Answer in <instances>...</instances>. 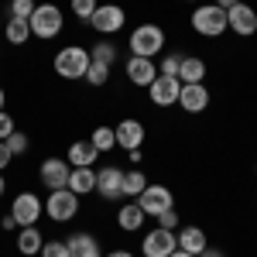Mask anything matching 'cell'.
Segmentation results:
<instances>
[{
	"mask_svg": "<svg viewBox=\"0 0 257 257\" xmlns=\"http://www.w3.org/2000/svg\"><path fill=\"white\" fill-rule=\"evenodd\" d=\"M89 141H93L96 151H113V148H117V134H113V127H96Z\"/></svg>",
	"mask_w": 257,
	"mask_h": 257,
	"instance_id": "obj_26",
	"label": "cell"
},
{
	"mask_svg": "<svg viewBox=\"0 0 257 257\" xmlns=\"http://www.w3.org/2000/svg\"><path fill=\"white\" fill-rule=\"evenodd\" d=\"M178 106H182L185 113H202V110L209 106V89H206L202 82H189V86H182V93H178Z\"/></svg>",
	"mask_w": 257,
	"mask_h": 257,
	"instance_id": "obj_16",
	"label": "cell"
},
{
	"mask_svg": "<svg viewBox=\"0 0 257 257\" xmlns=\"http://www.w3.org/2000/svg\"><path fill=\"white\" fill-rule=\"evenodd\" d=\"M175 237H178V250H189V254H196V257L209 247V240H206V230H202V226H182Z\"/></svg>",
	"mask_w": 257,
	"mask_h": 257,
	"instance_id": "obj_17",
	"label": "cell"
},
{
	"mask_svg": "<svg viewBox=\"0 0 257 257\" xmlns=\"http://www.w3.org/2000/svg\"><path fill=\"white\" fill-rule=\"evenodd\" d=\"M65 243H69V257H103L99 240L93 233H72Z\"/></svg>",
	"mask_w": 257,
	"mask_h": 257,
	"instance_id": "obj_18",
	"label": "cell"
},
{
	"mask_svg": "<svg viewBox=\"0 0 257 257\" xmlns=\"http://www.w3.org/2000/svg\"><path fill=\"white\" fill-rule=\"evenodd\" d=\"M41 257H69V243L65 240H45L41 243Z\"/></svg>",
	"mask_w": 257,
	"mask_h": 257,
	"instance_id": "obj_30",
	"label": "cell"
},
{
	"mask_svg": "<svg viewBox=\"0 0 257 257\" xmlns=\"http://www.w3.org/2000/svg\"><path fill=\"white\" fill-rule=\"evenodd\" d=\"M4 99H7V93H4V86H0V110H4Z\"/></svg>",
	"mask_w": 257,
	"mask_h": 257,
	"instance_id": "obj_43",
	"label": "cell"
},
{
	"mask_svg": "<svg viewBox=\"0 0 257 257\" xmlns=\"http://www.w3.org/2000/svg\"><path fill=\"white\" fill-rule=\"evenodd\" d=\"M14 131H18V127H14V117L0 110V141H7L11 134H14Z\"/></svg>",
	"mask_w": 257,
	"mask_h": 257,
	"instance_id": "obj_34",
	"label": "cell"
},
{
	"mask_svg": "<svg viewBox=\"0 0 257 257\" xmlns=\"http://www.w3.org/2000/svg\"><path fill=\"white\" fill-rule=\"evenodd\" d=\"M7 148H11V155L18 158V155H24V151L31 148V141H28V134H21V131H14V134L7 138Z\"/></svg>",
	"mask_w": 257,
	"mask_h": 257,
	"instance_id": "obj_31",
	"label": "cell"
},
{
	"mask_svg": "<svg viewBox=\"0 0 257 257\" xmlns=\"http://www.w3.org/2000/svg\"><path fill=\"white\" fill-rule=\"evenodd\" d=\"M155 219H158L161 230H175V226H178V213H175V209H165V213H161V216H155Z\"/></svg>",
	"mask_w": 257,
	"mask_h": 257,
	"instance_id": "obj_35",
	"label": "cell"
},
{
	"mask_svg": "<svg viewBox=\"0 0 257 257\" xmlns=\"http://www.w3.org/2000/svg\"><path fill=\"white\" fill-rule=\"evenodd\" d=\"M65 189H72L76 196H89V192H96V172H93V168H72Z\"/></svg>",
	"mask_w": 257,
	"mask_h": 257,
	"instance_id": "obj_20",
	"label": "cell"
},
{
	"mask_svg": "<svg viewBox=\"0 0 257 257\" xmlns=\"http://www.w3.org/2000/svg\"><path fill=\"white\" fill-rule=\"evenodd\" d=\"M89 62L113 69V62H117V48H113L110 41H99V45H93V48H89Z\"/></svg>",
	"mask_w": 257,
	"mask_h": 257,
	"instance_id": "obj_25",
	"label": "cell"
},
{
	"mask_svg": "<svg viewBox=\"0 0 257 257\" xmlns=\"http://www.w3.org/2000/svg\"><path fill=\"white\" fill-rule=\"evenodd\" d=\"M178 93H182V82L175 76H155V82L148 86V96L155 106H172L178 103Z\"/></svg>",
	"mask_w": 257,
	"mask_h": 257,
	"instance_id": "obj_13",
	"label": "cell"
},
{
	"mask_svg": "<svg viewBox=\"0 0 257 257\" xmlns=\"http://www.w3.org/2000/svg\"><path fill=\"white\" fill-rule=\"evenodd\" d=\"M41 243H45V237H41L38 226H21V233H18V250H21L24 257L41 254Z\"/></svg>",
	"mask_w": 257,
	"mask_h": 257,
	"instance_id": "obj_23",
	"label": "cell"
},
{
	"mask_svg": "<svg viewBox=\"0 0 257 257\" xmlns=\"http://www.w3.org/2000/svg\"><path fill=\"white\" fill-rule=\"evenodd\" d=\"M178 62H182V55H165V59H161L158 76H175V79H178Z\"/></svg>",
	"mask_w": 257,
	"mask_h": 257,
	"instance_id": "obj_33",
	"label": "cell"
},
{
	"mask_svg": "<svg viewBox=\"0 0 257 257\" xmlns=\"http://www.w3.org/2000/svg\"><path fill=\"white\" fill-rule=\"evenodd\" d=\"M79 213V196L72 189H52L48 202H45V216L52 223H69V219Z\"/></svg>",
	"mask_w": 257,
	"mask_h": 257,
	"instance_id": "obj_5",
	"label": "cell"
},
{
	"mask_svg": "<svg viewBox=\"0 0 257 257\" xmlns=\"http://www.w3.org/2000/svg\"><path fill=\"white\" fill-rule=\"evenodd\" d=\"M144 219H148V213L141 209L138 199H134L131 206H123V209L117 213V226H120V230H127V233H138L141 226H144Z\"/></svg>",
	"mask_w": 257,
	"mask_h": 257,
	"instance_id": "obj_22",
	"label": "cell"
},
{
	"mask_svg": "<svg viewBox=\"0 0 257 257\" xmlns=\"http://www.w3.org/2000/svg\"><path fill=\"white\" fill-rule=\"evenodd\" d=\"M144 185H148V178H144V172H123V196L138 199L141 192H144Z\"/></svg>",
	"mask_w": 257,
	"mask_h": 257,
	"instance_id": "obj_27",
	"label": "cell"
},
{
	"mask_svg": "<svg viewBox=\"0 0 257 257\" xmlns=\"http://www.w3.org/2000/svg\"><path fill=\"white\" fill-rule=\"evenodd\" d=\"M106 257H134V254H131V250H110Z\"/></svg>",
	"mask_w": 257,
	"mask_h": 257,
	"instance_id": "obj_40",
	"label": "cell"
},
{
	"mask_svg": "<svg viewBox=\"0 0 257 257\" xmlns=\"http://www.w3.org/2000/svg\"><path fill=\"white\" fill-rule=\"evenodd\" d=\"M192 31L202 38H219L226 31V11L216 4H199L192 11Z\"/></svg>",
	"mask_w": 257,
	"mask_h": 257,
	"instance_id": "obj_3",
	"label": "cell"
},
{
	"mask_svg": "<svg viewBox=\"0 0 257 257\" xmlns=\"http://www.w3.org/2000/svg\"><path fill=\"white\" fill-rule=\"evenodd\" d=\"M155 76H158L155 59H141V55H131V59H127V79L134 82V86L148 89V86L155 82Z\"/></svg>",
	"mask_w": 257,
	"mask_h": 257,
	"instance_id": "obj_15",
	"label": "cell"
},
{
	"mask_svg": "<svg viewBox=\"0 0 257 257\" xmlns=\"http://www.w3.org/2000/svg\"><path fill=\"white\" fill-rule=\"evenodd\" d=\"M7 192V182H4V172H0V196Z\"/></svg>",
	"mask_w": 257,
	"mask_h": 257,
	"instance_id": "obj_42",
	"label": "cell"
},
{
	"mask_svg": "<svg viewBox=\"0 0 257 257\" xmlns=\"http://www.w3.org/2000/svg\"><path fill=\"white\" fill-rule=\"evenodd\" d=\"M86 82H89V86H106V82H110V69H106V65H96V62H89V69H86Z\"/></svg>",
	"mask_w": 257,
	"mask_h": 257,
	"instance_id": "obj_28",
	"label": "cell"
},
{
	"mask_svg": "<svg viewBox=\"0 0 257 257\" xmlns=\"http://www.w3.org/2000/svg\"><path fill=\"white\" fill-rule=\"evenodd\" d=\"M213 4H216V7H223V11H230V7H237L240 0H213Z\"/></svg>",
	"mask_w": 257,
	"mask_h": 257,
	"instance_id": "obj_39",
	"label": "cell"
},
{
	"mask_svg": "<svg viewBox=\"0 0 257 257\" xmlns=\"http://www.w3.org/2000/svg\"><path fill=\"white\" fill-rule=\"evenodd\" d=\"M69 172H72V165L65 158H45L38 168V178H41V185L52 192V189H65L69 185Z\"/></svg>",
	"mask_w": 257,
	"mask_h": 257,
	"instance_id": "obj_11",
	"label": "cell"
},
{
	"mask_svg": "<svg viewBox=\"0 0 257 257\" xmlns=\"http://www.w3.org/2000/svg\"><path fill=\"white\" fill-rule=\"evenodd\" d=\"M45 213V202L35 192H21L11 202V216L18 219V226H38V216Z\"/></svg>",
	"mask_w": 257,
	"mask_h": 257,
	"instance_id": "obj_7",
	"label": "cell"
},
{
	"mask_svg": "<svg viewBox=\"0 0 257 257\" xmlns=\"http://www.w3.org/2000/svg\"><path fill=\"white\" fill-rule=\"evenodd\" d=\"M35 0H11V18H18V21H28L31 14H35Z\"/></svg>",
	"mask_w": 257,
	"mask_h": 257,
	"instance_id": "obj_29",
	"label": "cell"
},
{
	"mask_svg": "<svg viewBox=\"0 0 257 257\" xmlns=\"http://www.w3.org/2000/svg\"><path fill=\"white\" fill-rule=\"evenodd\" d=\"M0 230H18V219L11 216V213H7V216H0Z\"/></svg>",
	"mask_w": 257,
	"mask_h": 257,
	"instance_id": "obj_37",
	"label": "cell"
},
{
	"mask_svg": "<svg viewBox=\"0 0 257 257\" xmlns=\"http://www.w3.org/2000/svg\"><path fill=\"white\" fill-rule=\"evenodd\" d=\"M28 24H31V38H41V41H52L55 35H62V28H65L62 11L55 4H38L35 14L28 18Z\"/></svg>",
	"mask_w": 257,
	"mask_h": 257,
	"instance_id": "obj_1",
	"label": "cell"
},
{
	"mask_svg": "<svg viewBox=\"0 0 257 257\" xmlns=\"http://www.w3.org/2000/svg\"><path fill=\"white\" fill-rule=\"evenodd\" d=\"M89 24L99 35H117L120 28L127 24V14H123L120 4H99L96 11H93V18H89Z\"/></svg>",
	"mask_w": 257,
	"mask_h": 257,
	"instance_id": "obj_6",
	"label": "cell"
},
{
	"mask_svg": "<svg viewBox=\"0 0 257 257\" xmlns=\"http://www.w3.org/2000/svg\"><path fill=\"white\" fill-rule=\"evenodd\" d=\"M96 148H93V141H76L72 148H69V165L72 168H93V161H96Z\"/></svg>",
	"mask_w": 257,
	"mask_h": 257,
	"instance_id": "obj_21",
	"label": "cell"
},
{
	"mask_svg": "<svg viewBox=\"0 0 257 257\" xmlns=\"http://www.w3.org/2000/svg\"><path fill=\"white\" fill-rule=\"evenodd\" d=\"M4 38L11 41V45H24V41L31 38V24H28V21L11 18L7 24H4Z\"/></svg>",
	"mask_w": 257,
	"mask_h": 257,
	"instance_id": "obj_24",
	"label": "cell"
},
{
	"mask_svg": "<svg viewBox=\"0 0 257 257\" xmlns=\"http://www.w3.org/2000/svg\"><path fill=\"white\" fill-rule=\"evenodd\" d=\"M226 31H233L240 38H250L257 31V11L247 4V0H240L237 7H230L226 11Z\"/></svg>",
	"mask_w": 257,
	"mask_h": 257,
	"instance_id": "obj_9",
	"label": "cell"
},
{
	"mask_svg": "<svg viewBox=\"0 0 257 257\" xmlns=\"http://www.w3.org/2000/svg\"><path fill=\"white\" fill-rule=\"evenodd\" d=\"M168 257H196V254H189V250H175V254H168Z\"/></svg>",
	"mask_w": 257,
	"mask_h": 257,
	"instance_id": "obj_41",
	"label": "cell"
},
{
	"mask_svg": "<svg viewBox=\"0 0 257 257\" xmlns=\"http://www.w3.org/2000/svg\"><path fill=\"white\" fill-rule=\"evenodd\" d=\"M96 7H99L96 0H72V14H76L79 21H89V18H93V11H96Z\"/></svg>",
	"mask_w": 257,
	"mask_h": 257,
	"instance_id": "obj_32",
	"label": "cell"
},
{
	"mask_svg": "<svg viewBox=\"0 0 257 257\" xmlns=\"http://www.w3.org/2000/svg\"><path fill=\"white\" fill-rule=\"evenodd\" d=\"M138 206L148 213V216H161L165 209L175 206V196L168 185H144V192L138 196Z\"/></svg>",
	"mask_w": 257,
	"mask_h": 257,
	"instance_id": "obj_8",
	"label": "cell"
},
{
	"mask_svg": "<svg viewBox=\"0 0 257 257\" xmlns=\"http://www.w3.org/2000/svg\"><path fill=\"white\" fill-rule=\"evenodd\" d=\"M113 134H117V148H123V151H138L141 144H144V123L134 117L120 120L117 127H113Z\"/></svg>",
	"mask_w": 257,
	"mask_h": 257,
	"instance_id": "obj_14",
	"label": "cell"
},
{
	"mask_svg": "<svg viewBox=\"0 0 257 257\" xmlns=\"http://www.w3.org/2000/svg\"><path fill=\"white\" fill-rule=\"evenodd\" d=\"M165 52V31L158 24H138L131 31V55H141V59H155Z\"/></svg>",
	"mask_w": 257,
	"mask_h": 257,
	"instance_id": "obj_2",
	"label": "cell"
},
{
	"mask_svg": "<svg viewBox=\"0 0 257 257\" xmlns=\"http://www.w3.org/2000/svg\"><path fill=\"white\" fill-rule=\"evenodd\" d=\"M178 250V237L175 230H161V226H155L148 237H144V243H141V254L144 257H168Z\"/></svg>",
	"mask_w": 257,
	"mask_h": 257,
	"instance_id": "obj_10",
	"label": "cell"
},
{
	"mask_svg": "<svg viewBox=\"0 0 257 257\" xmlns=\"http://www.w3.org/2000/svg\"><path fill=\"white\" fill-rule=\"evenodd\" d=\"M86 69H89V48L82 45H65L55 55V72L62 79H86Z\"/></svg>",
	"mask_w": 257,
	"mask_h": 257,
	"instance_id": "obj_4",
	"label": "cell"
},
{
	"mask_svg": "<svg viewBox=\"0 0 257 257\" xmlns=\"http://www.w3.org/2000/svg\"><path fill=\"white\" fill-rule=\"evenodd\" d=\"M206 79V62L196 59V55H182L178 62V82L189 86V82H202Z\"/></svg>",
	"mask_w": 257,
	"mask_h": 257,
	"instance_id": "obj_19",
	"label": "cell"
},
{
	"mask_svg": "<svg viewBox=\"0 0 257 257\" xmlns=\"http://www.w3.org/2000/svg\"><path fill=\"white\" fill-rule=\"evenodd\" d=\"M199 257H226V254H223V250H216V247H206Z\"/></svg>",
	"mask_w": 257,
	"mask_h": 257,
	"instance_id": "obj_38",
	"label": "cell"
},
{
	"mask_svg": "<svg viewBox=\"0 0 257 257\" xmlns=\"http://www.w3.org/2000/svg\"><path fill=\"white\" fill-rule=\"evenodd\" d=\"M96 196L106 199V202L123 196V172H120L117 165H106V168L96 172Z\"/></svg>",
	"mask_w": 257,
	"mask_h": 257,
	"instance_id": "obj_12",
	"label": "cell"
},
{
	"mask_svg": "<svg viewBox=\"0 0 257 257\" xmlns=\"http://www.w3.org/2000/svg\"><path fill=\"white\" fill-rule=\"evenodd\" d=\"M11 161H14V155H11V148H7V141H0V172H4V168H7Z\"/></svg>",
	"mask_w": 257,
	"mask_h": 257,
	"instance_id": "obj_36",
	"label": "cell"
}]
</instances>
